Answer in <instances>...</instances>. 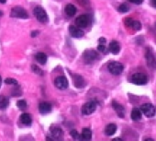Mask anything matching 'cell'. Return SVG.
I'll use <instances>...</instances> for the list:
<instances>
[{"mask_svg": "<svg viewBox=\"0 0 156 141\" xmlns=\"http://www.w3.org/2000/svg\"><path fill=\"white\" fill-rule=\"evenodd\" d=\"M17 105H18L19 109L21 110V111H24V110H26V108H27V103H26L24 100L19 101V102L17 103Z\"/></svg>", "mask_w": 156, "mask_h": 141, "instance_id": "25", "label": "cell"}, {"mask_svg": "<svg viewBox=\"0 0 156 141\" xmlns=\"http://www.w3.org/2000/svg\"><path fill=\"white\" fill-rule=\"evenodd\" d=\"M89 22V18L87 15H81L76 19V24L79 28H87Z\"/></svg>", "mask_w": 156, "mask_h": 141, "instance_id": "11", "label": "cell"}, {"mask_svg": "<svg viewBox=\"0 0 156 141\" xmlns=\"http://www.w3.org/2000/svg\"><path fill=\"white\" fill-rule=\"evenodd\" d=\"M96 102H88L82 107V112L86 115H89L96 111Z\"/></svg>", "mask_w": 156, "mask_h": 141, "instance_id": "6", "label": "cell"}, {"mask_svg": "<svg viewBox=\"0 0 156 141\" xmlns=\"http://www.w3.org/2000/svg\"><path fill=\"white\" fill-rule=\"evenodd\" d=\"M5 83L7 84V85H17V84H18V81H17L16 79H14V78H6Z\"/></svg>", "mask_w": 156, "mask_h": 141, "instance_id": "27", "label": "cell"}, {"mask_svg": "<svg viewBox=\"0 0 156 141\" xmlns=\"http://www.w3.org/2000/svg\"><path fill=\"white\" fill-rule=\"evenodd\" d=\"M39 110L41 114H48L52 111V104L50 103H41L39 105Z\"/></svg>", "mask_w": 156, "mask_h": 141, "instance_id": "15", "label": "cell"}, {"mask_svg": "<svg viewBox=\"0 0 156 141\" xmlns=\"http://www.w3.org/2000/svg\"><path fill=\"white\" fill-rule=\"evenodd\" d=\"M151 3L153 8H156V0H151Z\"/></svg>", "mask_w": 156, "mask_h": 141, "instance_id": "35", "label": "cell"}, {"mask_svg": "<svg viewBox=\"0 0 156 141\" xmlns=\"http://www.w3.org/2000/svg\"><path fill=\"white\" fill-rule=\"evenodd\" d=\"M35 58L40 65H45L46 62H47V55L44 53H38V54H36Z\"/></svg>", "mask_w": 156, "mask_h": 141, "instance_id": "22", "label": "cell"}, {"mask_svg": "<svg viewBox=\"0 0 156 141\" xmlns=\"http://www.w3.org/2000/svg\"><path fill=\"white\" fill-rule=\"evenodd\" d=\"M131 119L133 121H139L141 119V117H143V112H141V111L138 108H134L132 111H131Z\"/></svg>", "mask_w": 156, "mask_h": 141, "instance_id": "18", "label": "cell"}, {"mask_svg": "<svg viewBox=\"0 0 156 141\" xmlns=\"http://www.w3.org/2000/svg\"><path fill=\"white\" fill-rule=\"evenodd\" d=\"M50 132L52 134V136L56 138V139H59L60 137H62L63 136V132L61 128L59 127H51Z\"/></svg>", "mask_w": 156, "mask_h": 141, "instance_id": "16", "label": "cell"}, {"mask_svg": "<svg viewBox=\"0 0 156 141\" xmlns=\"http://www.w3.org/2000/svg\"><path fill=\"white\" fill-rule=\"evenodd\" d=\"M2 15H3V13H2V12H0V16H2Z\"/></svg>", "mask_w": 156, "mask_h": 141, "instance_id": "40", "label": "cell"}, {"mask_svg": "<svg viewBox=\"0 0 156 141\" xmlns=\"http://www.w3.org/2000/svg\"><path fill=\"white\" fill-rule=\"evenodd\" d=\"M20 121L25 125H31V122H32L31 115L29 114H27V112H24V114H22L20 115Z\"/></svg>", "mask_w": 156, "mask_h": 141, "instance_id": "20", "label": "cell"}, {"mask_svg": "<svg viewBox=\"0 0 156 141\" xmlns=\"http://www.w3.org/2000/svg\"><path fill=\"white\" fill-rule=\"evenodd\" d=\"M69 32L71 36L74 38H81L84 36V32L78 26H75V25H71L69 27Z\"/></svg>", "mask_w": 156, "mask_h": 141, "instance_id": "9", "label": "cell"}, {"mask_svg": "<svg viewBox=\"0 0 156 141\" xmlns=\"http://www.w3.org/2000/svg\"><path fill=\"white\" fill-rule=\"evenodd\" d=\"M140 111L146 117H152V116H154L155 112H156L155 107L152 103L143 104L140 107Z\"/></svg>", "mask_w": 156, "mask_h": 141, "instance_id": "5", "label": "cell"}, {"mask_svg": "<svg viewBox=\"0 0 156 141\" xmlns=\"http://www.w3.org/2000/svg\"><path fill=\"white\" fill-rule=\"evenodd\" d=\"M76 11H77L76 8L74 5H72V4H68L65 7V13L67 14L68 16H70V17L75 16V14H76Z\"/></svg>", "mask_w": 156, "mask_h": 141, "instance_id": "21", "label": "cell"}, {"mask_svg": "<svg viewBox=\"0 0 156 141\" xmlns=\"http://www.w3.org/2000/svg\"><path fill=\"white\" fill-rule=\"evenodd\" d=\"M8 104H9L8 98H7L6 96H3V95H0V109L1 110L7 109Z\"/></svg>", "mask_w": 156, "mask_h": 141, "instance_id": "23", "label": "cell"}, {"mask_svg": "<svg viewBox=\"0 0 156 141\" xmlns=\"http://www.w3.org/2000/svg\"><path fill=\"white\" fill-rule=\"evenodd\" d=\"M33 13L35 17L37 18V20L42 23H45L48 21V15L46 11L42 8L41 7H36L33 10Z\"/></svg>", "mask_w": 156, "mask_h": 141, "instance_id": "3", "label": "cell"}, {"mask_svg": "<svg viewBox=\"0 0 156 141\" xmlns=\"http://www.w3.org/2000/svg\"><path fill=\"white\" fill-rule=\"evenodd\" d=\"M113 140H122L121 138H119V137H117V138H114V139H113Z\"/></svg>", "mask_w": 156, "mask_h": 141, "instance_id": "39", "label": "cell"}, {"mask_svg": "<svg viewBox=\"0 0 156 141\" xmlns=\"http://www.w3.org/2000/svg\"><path fill=\"white\" fill-rule=\"evenodd\" d=\"M145 140H146V141H152L153 139H152V138H146Z\"/></svg>", "mask_w": 156, "mask_h": 141, "instance_id": "37", "label": "cell"}, {"mask_svg": "<svg viewBox=\"0 0 156 141\" xmlns=\"http://www.w3.org/2000/svg\"><path fill=\"white\" fill-rule=\"evenodd\" d=\"M130 2L133 3V4H137V5H140L143 2V0H129Z\"/></svg>", "mask_w": 156, "mask_h": 141, "instance_id": "32", "label": "cell"}, {"mask_svg": "<svg viewBox=\"0 0 156 141\" xmlns=\"http://www.w3.org/2000/svg\"><path fill=\"white\" fill-rule=\"evenodd\" d=\"M7 0H0V3H2V4H5L6 3Z\"/></svg>", "mask_w": 156, "mask_h": 141, "instance_id": "36", "label": "cell"}, {"mask_svg": "<svg viewBox=\"0 0 156 141\" xmlns=\"http://www.w3.org/2000/svg\"><path fill=\"white\" fill-rule=\"evenodd\" d=\"M112 107H113V109L117 112L119 117H120V118L124 117V115H125V108L123 107V105H121L120 103H117L116 101H113L112 102Z\"/></svg>", "mask_w": 156, "mask_h": 141, "instance_id": "10", "label": "cell"}, {"mask_svg": "<svg viewBox=\"0 0 156 141\" xmlns=\"http://www.w3.org/2000/svg\"><path fill=\"white\" fill-rule=\"evenodd\" d=\"M132 22H133V20H132L131 18H128V19H126V20H125V25H126L127 27H130V28H131Z\"/></svg>", "mask_w": 156, "mask_h": 141, "instance_id": "30", "label": "cell"}, {"mask_svg": "<svg viewBox=\"0 0 156 141\" xmlns=\"http://www.w3.org/2000/svg\"><path fill=\"white\" fill-rule=\"evenodd\" d=\"M54 85L60 90H65L69 86V82L65 77H58L54 80Z\"/></svg>", "mask_w": 156, "mask_h": 141, "instance_id": "8", "label": "cell"}, {"mask_svg": "<svg viewBox=\"0 0 156 141\" xmlns=\"http://www.w3.org/2000/svg\"><path fill=\"white\" fill-rule=\"evenodd\" d=\"M70 135L72 136V137L73 138H75V139H79V137H80V135H79V133L76 131V130H75V129H73V130H71V132H70Z\"/></svg>", "mask_w": 156, "mask_h": 141, "instance_id": "29", "label": "cell"}, {"mask_svg": "<svg viewBox=\"0 0 156 141\" xmlns=\"http://www.w3.org/2000/svg\"><path fill=\"white\" fill-rule=\"evenodd\" d=\"M32 70H33V72H34L35 74H37V75H40V76L43 75V72H42L41 70H40L37 66H35V65L32 66Z\"/></svg>", "mask_w": 156, "mask_h": 141, "instance_id": "28", "label": "cell"}, {"mask_svg": "<svg viewBox=\"0 0 156 141\" xmlns=\"http://www.w3.org/2000/svg\"><path fill=\"white\" fill-rule=\"evenodd\" d=\"M10 16L12 18H19V19H28L29 15L26 12V10L21 7H15L11 9Z\"/></svg>", "mask_w": 156, "mask_h": 141, "instance_id": "2", "label": "cell"}, {"mask_svg": "<svg viewBox=\"0 0 156 141\" xmlns=\"http://www.w3.org/2000/svg\"><path fill=\"white\" fill-rule=\"evenodd\" d=\"M118 10L120 13H126V12L129 11V8H128V6L126 4H122L118 8Z\"/></svg>", "mask_w": 156, "mask_h": 141, "instance_id": "26", "label": "cell"}, {"mask_svg": "<svg viewBox=\"0 0 156 141\" xmlns=\"http://www.w3.org/2000/svg\"><path fill=\"white\" fill-rule=\"evenodd\" d=\"M108 68V71L112 74V75H115L118 76L119 74H121L124 70V66L121 63L119 62H111L108 64L107 66Z\"/></svg>", "mask_w": 156, "mask_h": 141, "instance_id": "1", "label": "cell"}, {"mask_svg": "<svg viewBox=\"0 0 156 141\" xmlns=\"http://www.w3.org/2000/svg\"><path fill=\"white\" fill-rule=\"evenodd\" d=\"M117 131V125L115 124H109L106 126L105 128V134L107 136H112L114 135Z\"/></svg>", "mask_w": 156, "mask_h": 141, "instance_id": "17", "label": "cell"}, {"mask_svg": "<svg viewBox=\"0 0 156 141\" xmlns=\"http://www.w3.org/2000/svg\"><path fill=\"white\" fill-rule=\"evenodd\" d=\"M109 51L113 54H118L120 51V45L117 41H112L109 44Z\"/></svg>", "mask_w": 156, "mask_h": 141, "instance_id": "14", "label": "cell"}, {"mask_svg": "<svg viewBox=\"0 0 156 141\" xmlns=\"http://www.w3.org/2000/svg\"><path fill=\"white\" fill-rule=\"evenodd\" d=\"M84 57L87 62H93L97 58V54L94 50H87L86 53H84Z\"/></svg>", "mask_w": 156, "mask_h": 141, "instance_id": "12", "label": "cell"}, {"mask_svg": "<svg viewBox=\"0 0 156 141\" xmlns=\"http://www.w3.org/2000/svg\"><path fill=\"white\" fill-rule=\"evenodd\" d=\"M38 34H39V32H38V31H34V32L31 33V37H33V38H34V37H35L36 35H38Z\"/></svg>", "mask_w": 156, "mask_h": 141, "instance_id": "34", "label": "cell"}, {"mask_svg": "<svg viewBox=\"0 0 156 141\" xmlns=\"http://www.w3.org/2000/svg\"><path fill=\"white\" fill-rule=\"evenodd\" d=\"M98 41H99V44H105V43H106V39L102 37V38H100V39L98 40Z\"/></svg>", "mask_w": 156, "mask_h": 141, "instance_id": "33", "label": "cell"}, {"mask_svg": "<svg viewBox=\"0 0 156 141\" xmlns=\"http://www.w3.org/2000/svg\"><path fill=\"white\" fill-rule=\"evenodd\" d=\"M145 57L147 60V65L150 68H152L154 70H156V61L153 56L152 52L151 51L150 48H146V54H145Z\"/></svg>", "mask_w": 156, "mask_h": 141, "instance_id": "7", "label": "cell"}, {"mask_svg": "<svg viewBox=\"0 0 156 141\" xmlns=\"http://www.w3.org/2000/svg\"><path fill=\"white\" fill-rule=\"evenodd\" d=\"M131 81L135 85H144L148 81V78L143 73H135L131 77Z\"/></svg>", "mask_w": 156, "mask_h": 141, "instance_id": "4", "label": "cell"}, {"mask_svg": "<svg viewBox=\"0 0 156 141\" xmlns=\"http://www.w3.org/2000/svg\"><path fill=\"white\" fill-rule=\"evenodd\" d=\"M72 78H73V80H74V85L75 87H77V88H83L84 85H86L84 78L81 76L75 74V75H73Z\"/></svg>", "mask_w": 156, "mask_h": 141, "instance_id": "13", "label": "cell"}, {"mask_svg": "<svg viewBox=\"0 0 156 141\" xmlns=\"http://www.w3.org/2000/svg\"><path fill=\"white\" fill-rule=\"evenodd\" d=\"M97 50L102 52V53H107V48L104 44H99L98 47H97Z\"/></svg>", "mask_w": 156, "mask_h": 141, "instance_id": "31", "label": "cell"}, {"mask_svg": "<svg viewBox=\"0 0 156 141\" xmlns=\"http://www.w3.org/2000/svg\"><path fill=\"white\" fill-rule=\"evenodd\" d=\"M1 84H2V78H1V76H0V87H1Z\"/></svg>", "mask_w": 156, "mask_h": 141, "instance_id": "38", "label": "cell"}, {"mask_svg": "<svg viewBox=\"0 0 156 141\" xmlns=\"http://www.w3.org/2000/svg\"><path fill=\"white\" fill-rule=\"evenodd\" d=\"M131 28L134 31H140L141 29V23L140 21H138V20H133Z\"/></svg>", "mask_w": 156, "mask_h": 141, "instance_id": "24", "label": "cell"}, {"mask_svg": "<svg viewBox=\"0 0 156 141\" xmlns=\"http://www.w3.org/2000/svg\"><path fill=\"white\" fill-rule=\"evenodd\" d=\"M92 138V131L89 128H84L82 135H80L79 139L81 140H90Z\"/></svg>", "mask_w": 156, "mask_h": 141, "instance_id": "19", "label": "cell"}]
</instances>
